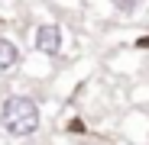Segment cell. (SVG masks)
I'll return each mask as SVG.
<instances>
[{"label": "cell", "mask_w": 149, "mask_h": 145, "mask_svg": "<svg viewBox=\"0 0 149 145\" xmlns=\"http://www.w3.org/2000/svg\"><path fill=\"white\" fill-rule=\"evenodd\" d=\"M133 48H139V52H149V32H143V36L133 42Z\"/></svg>", "instance_id": "obj_8"}, {"label": "cell", "mask_w": 149, "mask_h": 145, "mask_svg": "<svg viewBox=\"0 0 149 145\" xmlns=\"http://www.w3.org/2000/svg\"><path fill=\"white\" fill-rule=\"evenodd\" d=\"M23 58H26V52H23V45L7 36V32H0V74H10V71H16L23 65Z\"/></svg>", "instance_id": "obj_5"}, {"label": "cell", "mask_w": 149, "mask_h": 145, "mask_svg": "<svg viewBox=\"0 0 149 145\" xmlns=\"http://www.w3.org/2000/svg\"><path fill=\"white\" fill-rule=\"evenodd\" d=\"M130 103L133 107H149V81H143L130 90Z\"/></svg>", "instance_id": "obj_7"}, {"label": "cell", "mask_w": 149, "mask_h": 145, "mask_svg": "<svg viewBox=\"0 0 149 145\" xmlns=\"http://www.w3.org/2000/svg\"><path fill=\"white\" fill-rule=\"evenodd\" d=\"M45 3L55 7V10H62V13H81L88 7V0H45Z\"/></svg>", "instance_id": "obj_6"}, {"label": "cell", "mask_w": 149, "mask_h": 145, "mask_svg": "<svg viewBox=\"0 0 149 145\" xmlns=\"http://www.w3.org/2000/svg\"><path fill=\"white\" fill-rule=\"evenodd\" d=\"M42 132V103L36 93L7 90L0 97V135L26 142Z\"/></svg>", "instance_id": "obj_1"}, {"label": "cell", "mask_w": 149, "mask_h": 145, "mask_svg": "<svg viewBox=\"0 0 149 145\" xmlns=\"http://www.w3.org/2000/svg\"><path fill=\"white\" fill-rule=\"evenodd\" d=\"M65 39H68V32H65L62 23H58V19H52V16H42V19H36V23H33L29 48L55 61V58H62V55H65Z\"/></svg>", "instance_id": "obj_2"}, {"label": "cell", "mask_w": 149, "mask_h": 145, "mask_svg": "<svg viewBox=\"0 0 149 145\" xmlns=\"http://www.w3.org/2000/svg\"><path fill=\"white\" fill-rule=\"evenodd\" d=\"M120 135L130 142H149V113L146 107H133L120 119Z\"/></svg>", "instance_id": "obj_4"}, {"label": "cell", "mask_w": 149, "mask_h": 145, "mask_svg": "<svg viewBox=\"0 0 149 145\" xmlns=\"http://www.w3.org/2000/svg\"><path fill=\"white\" fill-rule=\"evenodd\" d=\"M88 10L101 23H133L149 10V0H88Z\"/></svg>", "instance_id": "obj_3"}]
</instances>
